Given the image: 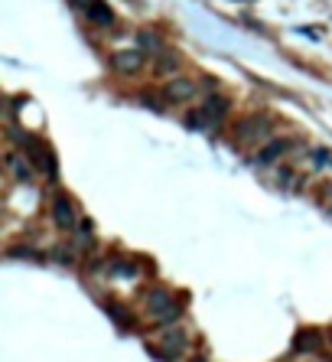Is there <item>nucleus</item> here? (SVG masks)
Here are the masks:
<instances>
[{
	"label": "nucleus",
	"mask_w": 332,
	"mask_h": 362,
	"mask_svg": "<svg viewBox=\"0 0 332 362\" xmlns=\"http://www.w3.org/2000/svg\"><path fill=\"white\" fill-rule=\"evenodd\" d=\"M144 313L153 317L157 326H173L183 317V304L173 297L166 288H147L144 290Z\"/></svg>",
	"instance_id": "1"
},
{
	"label": "nucleus",
	"mask_w": 332,
	"mask_h": 362,
	"mask_svg": "<svg viewBox=\"0 0 332 362\" xmlns=\"http://www.w3.org/2000/svg\"><path fill=\"white\" fill-rule=\"evenodd\" d=\"M228 111H232V101L225 98V95H212L199 111L186 114V125L189 127H219L225 118H228Z\"/></svg>",
	"instance_id": "2"
},
{
	"label": "nucleus",
	"mask_w": 332,
	"mask_h": 362,
	"mask_svg": "<svg viewBox=\"0 0 332 362\" xmlns=\"http://www.w3.org/2000/svg\"><path fill=\"white\" fill-rule=\"evenodd\" d=\"M153 356H160V359H166V362H179L189 352V333H186L183 326H166V333H163V339L153 346Z\"/></svg>",
	"instance_id": "3"
},
{
	"label": "nucleus",
	"mask_w": 332,
	"mask_h": 362,
	"mask_svg": "<svg viewBox=\"0 0 332 362\" xmlns=\"http://www.w3.org/2000/svg\"><path fill=\"white\" fill-rule=\"evenodd\" d=\"M271 131H274L271 114L254 111V114H245V118L234 125V138L241 140V144H254V140H267Z\"/></svg>",
	"instance_id": "4"
},
{
	"label": "nucleus",
	"mask_w": 332,
	"mask_h": 362,
	"mask_svg": "<svg viewBox=\"0 0 332 362\" xmlns=\"http://www.w3.org/2000/svg\"><path fill=\"white\" fill-rule=\"evenodd\" d=\"M49 215H52V225L62 228V232H72L75 225H78V209H75V202L65 193H52Z\"/></svg>",
	"instance_id": "5"
},
{
	"label": "nucleus",
	"mask_w": 332,
	"mask_h": 362,
	"mask_svg": "<svg viewBox=\"0 0 332 362\" xmlns=\"http://www.w3.org/2000/svg\"><path fill=\"white\" fill-rule=\"evenodd\" d=\"M322 346H326V333H322V330H316V326L296 330V337H294L296 356H316V352H322Z\"/></svg>",
	"instance_id": "6"
},
{
	"label": "nucleus",
	"mask_w": 332,
	"mask_h": 362,
	"mask_svg": "<svg viewBox=\"0 0 332 362\" xmlns=\"http://www.w3.org/2000/svg\"><path fill=\"white\" fill-rule=\"evenodd\" d=\"M196 82L192 78H183V75H176L170 78L166 85H163V101H170V105H186V101L196 98Z\"/></svg>",
	"instance_id": "7"
},
{
	"label": "nucleus",
	"mask_w": 332,
	"mask_h": 362,
	"mask_svg": "<svg viewBox=\"0 0 332 362\" xmlns=\"http://www.w3.org/2000/svg\"><path fill=\"white\" fill-rule=\"evenodd\" d=\"M144 63H147L144 50H124V52H114V56H111V69L118 75H137L144 69Z\"/></svg>",
	"instance_id": "8"
},
{
	"label": "nucleus",
	"mask_w": 332,
	"mask_h": 362,
	"mask_svg": "<svg viewBox=\"0 0 332 362\" xmlns=\"http://www.w3.org/2000/svg\"><path fill=\"white\" fill-rule=\"evenodd\" d=\"M75 7L85 13L95 26H111L114 23V10H111L104 0H75Z\"/></svg>",
	"instance_id": "9"
},
{
	"label": "nucleus",
	"mask_w": 332,
	"mask_h": 362,
	"mask_svg": "<svg viewBox=\"0 0 332 362\" xmlns=\"http://www.w3.org/2000/svg\"><path fill=\"white\" fill-rule=\"evenodd\" d=\"M290 150V140L287 138H274V140H267L264 147L254 153V163H261V167H271V163H277Z\"/></svg>",
	"instance_id": "10"
},
{
	"label": "nucleus",
	"mask_w": 332,
	"mask_h": 362,
	"mask_svg": "<svg viewBox=\"0 0 332 362\" xmlns=\"http://www.w3.org/2000/svg\"><path fill=\"white\" fill-rule=\"evenodd\" d=\"M26 160H30V157H26V153L20 157L16 150H13L10 157H7V170H10V173L16 176L20 183H30V176H33V170H30V163H26Z\"/></svg>",
	"instance_id": "11"
},
{
	"label": "nucleus",
	"mask_w": 332,
	"mask_h": 362,
	"mask_svg": "<svg viewBox=\"0 0 332 362\" xmlns=\"http://www.w3.org/2000/svg\"><path fill=\"white\" fill-rule=\"evenodd\" d=\"M104 271H108V275H114V277H137V271H140V268H137L134 258H114L111 264H104Z\"/></svg>",
	"instance_id": "12"
},
{
	"label": "nucleus",
	"mask_w": 332,
	"mask_h": 362,
	"mask_svg": "<svg viewBox=\"0 0 332 362\" xmlns=\"http://www.w3.org/2000/svg\"><path fill=\"white\" fill-rule=\"evenodd\" d=\"M104 310L114 313V323L124 326V330L137 323V320H134V310H127V307H124V304H118V300H104Z\"/></svg>",
	"instance_id": "13"
},
{
	"label": "nucleus",
	"mask_w": 332,
	"mask_h": 362,
	"mask_svg": "<svg viewBox=\"0 0 332 362\" xmlns=\"http://www.w3.org/2000/svg\"><path fill=\"white\" fill-rule=\"evenodd\" d=\"M179 56L176 52H157V63H153V69H157V75H173L179 72Z\"/></svg>",
	"instance_id": "14"
},
{
	"label": "nucleus",
	"mask_w": 332,
	"mask_h": 362,
	"mask_svg": "<svg viewBox=\"0 0 332 362\" xmlns=\"http://www.w3.org/2000/svg\"><path fill=\"white\" fill-rule=\"evenodd\" d=\"M137 46H140V50H150L157 56V52L163 50V39H160V33H153V30H140V33H137Z\"/></svg>",
	"instance_id": "15"
},
{
	"label": "nucleus",
	"mask_w": 332,
	"mask_h": 362,
	"mask_svg": "<svg viewBox=\"0 0 332 362\" xmlns=\"http://www.w3.org/2000/svg\"><path fill=\"white\" fill-rule=\"evenodd\" d=\"M192 362H206V359H202V356H199V359H192Z\"/></svg>",
	"instance_id": "16"
},
{
	"label": "nucleus",
	"mask_w": 332,
	"mask_h": 362,
	"mask_svg": "<svg viewBox=\"0 0 332 362\" xmlns=\"http://www.w3.org/2000/svg\"><path fill=\"white\" fill-rule=\"evenodd\" d=\"M326 362H332V359H326Z\"/></svg>",
	"instance_id": "17"
},
{
	"label": "nucleus",
	"mask_w": 332,
	"mask_h": 362,
	"mask_svg": "<svg viewBox=\"0 0 332 362\" xmlns=\"http://www.w3.org/2000/svg\"><path fill=\"white\" fill-rule=\"evenodd\" d=\"M329 339H332V333H329Z\"/></svg>",
	"instance_id": "18"
}]
</instances>
